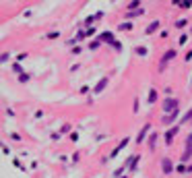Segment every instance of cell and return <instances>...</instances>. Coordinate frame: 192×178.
Returning a JSON list of instances; mask_svg holds the SVG:
<instances>
[{
    "label": "cell",
    "instance_id": "obj_1",
    "mask_svg": "<svg viewBox=\"0 0 192 178\" xmlns=\"http://www.w3.org/2000/svg\"><path fill=\"white\" fill-rule=\"evenodd\" d=\"M178 106H180V102H178V97H167V100L163 102V112L165 114H173V112H178Z\"/></svg>",
    "mask_w": 192,
    "mask_h": 178
},
{
    "label": "cell",
    "instance_id": "obj_2",
    "mask_svg": "<svg viewBox=\"0 0 192 178\" xmlns=\"http://www.w3.org/2000/svg\"><path fill=\"white\" fill-rule=\"evenodd\" d=\"M161 172L165 176H171L173 172H176V166H173V162L169 157H161Z\"/></svg>",
    "mask_w": 192,
    "mask_h": 178
},
{
    "label": "cell",
    "instance_id": "obj_3",
    "mask_svg": "<svg viewBox=\"0 0 192 178\" xmlns=\"http://www.w3.org/2000/svg\"><path fill=\"white\" fill-rule=\"evenodd\" d=\"M173 58H176V50H167V52H165V54H163L161 62H159V70H163V68L167 66V64H169V62H171Z\"/></svg>",
    "mask_w": 192,
    "mask_h": 178
},
{
    "label": "cell",
    "instance_id": "obj_4",
    "mask_svg": "<svg viewBox=\"0 0 192 178\" xmlns=\"http://www.w3.org/2000/svg\"><path fill=\"white\" fill-rule=\"evenodd\" d=\"M178 130H180V126H171V128H167V130H165V135H163V139H165V145H171V143H173V137L178 135Z\"/></svg>",
    "mask_w": 192,
    "mask_h": 178
},
{
    "label": "cell",
    "instance_id": "obj_5",
    "mask_svg": "<svg viewBox=\"0 0 192 178\" xmlns=\"http://www.w3.org/2000/svg\"><path fill=\"white\" fill-rule=\"evenodd\" d=\"M138 159H141V155H130L126 162H124L126 168H128L130 172H136V168H138Z\"/></svg>",
    "mask_w": 192,
    "mask_h": 178
},
{
    "label": "cell",
    "instance_id": "obj_6",
    "mask_svg": "<svg viewBox=\"0 0 192 178\" xmlns=\"http://www.w3.org/2000/svg\"><path fill=\"white\" fill-rule=\"evenodd\" d=\"M108 83H110V79H108V77H101L99 81H97V85L93 87V93H95V95H99V93L103 91V89L108 87Z\"/></svg>",
    "mask_w": 192,
    "mask_h": 178
},
{
    "label": "cell",
    "instance_id": "obj_7",
    "mask_svg": "<svg viewBox=\"0 0 192 178\" xmlns=\"http://www.w3.org/2000/svg\"><path fill=\"white\" fill-rule=\"evenodd\" d=\"M147 135H151V124H145V126L141 128V132H138V135H136V143L141 145L143 141L147 139Z\"/></svg>",
    "mask_w": 192,
    "mask_h": 178
},
{
    "label": "cell",
    "instance_id": "obj_8",
    "mask_svg": "<svg viewBox=\"0 0 192 178\" xmlns=\"http://www.w3.org/2000/svg\"><path fill=\"white\" fill-rule=\"evenodd\" d=\"M99 41H106L108 43V46H112V43H114L116 39H114V33H112V31H103L101 35H99V37H97Z\"/></svg>",
    "mask_w": 192,
    "mask_h": 178
},
{
    "label": "cell",
    "instance_id": "obj_9",
    "mask_svg": "<svg viewBox=\"0 0 192 178\" xmlns=\"http://www.w3.org/2000/svg\"><path fill=\"white\" fill-rule=\"evenodd\" d=\"M128 143H130V139H128V137H124V139H122V141H120V143L116 145V149H114V151H112V157H116V155H118V153H120V151H122V149H124V147L128 145Z\"/></svg>",
    "mask_w": 192,
    "mask_h": 178
},
{
    "label": "cell",
    "instance_id": "obj_10",
    "mask_svg": "<svg viewBox=\"0 0 192 178\" xmlns=\"http://www.w3.org/2000/svg\"><path fill=\"white\" fill-rule=\"evenodd\" d=\"M157 29H159V21H151L149 25H147V29H145V33H147V35H151V33H155Z\"/></svg>",
    "mask_w": 192,
    "mask_h": 178
},
{
    "label": "cell",
    "instance_id": "obj_11",
    "mask_svg": "<svg viewBox=\"0 0 192 178\" xmlns=\"http://www.w3.org/2000/svg\"><path fill=\"white\" fill-rule=\"evenodd\" d=\"M178 114H180V110H178V112H173V114H165V116L161 118V122H163V124H171L173 120L178 118Z\"/></svg>",
    "mask_w": 192,
    "mask_h": 178
},
{
    "label": "cell",
    "instance_id": "obj_12",
    "mask_svg": "<svg viewBox=\"0 0 192 178\" xmlns=\"http://www.w3.org/2000/svg\"><path fill=\"white\" fill-rule=\"evenodd\" d=\"M157 139H159L157 132H151V135H149V149L151 151H155V147H157Z\"/></svg>",
    "mask_w": 192,
    "mask_h": 178
},
{
    "label": "cell",
    "instance_id": "obj_13",
    "mask_svg": "<svg viewBox=\"0 0 192 178\" xmlns=\"http://www.w3.org/2000/svg\"><path fill=\"white\" fill-rule=\"evenodd\" d=\"M145 15V11L141 8V11H126V19H134V17H141Z\"/></svg>",
    "mask_w": 192,
    "mask_h": 178
},
{
    "label": "cell",
    "instance_id": "obj_14",
    "mask_svg": "<svg viewBox=\"0 0 192 178\" xmlns=\"http://www.w3.org/2000/svg\"><path fill=\"white\" fill-rule=\"evenodd\" d=\"M188 159H192V149H190V147H186L184 153H182V164H186Z\"/></svg>",
    "mask_w": 192,
    "mask_h": 178
},
{
    "label": "cell",
    "instance_id": "obj_15",
    "mask_svg": "<svg viewBox=\"0 0 192 178\" xmlns=\"http://www.w3.org/2000/svg\"><path fill=\"white\" fill-rule=\"evenodd\" d=\"M157 102V89H149V104H155Z\"/></svg>",
    "mask_w": 192,
    "mask_h": 178
},
{
    "label": "cell",
    "instance_id": "obj_16",
    "mask_svg": "<svg viewBox=\"0 0 192 178\" xmlns=\"http://www.w3.org/2000/svg\"><path fill=\"white\" fill-rule=\"evenodd\" d=\"M184 122H192V108L184 114V116H182V120H180V124H184Z\"/></svg>",
    "mask_w": 192,
    "mask_h": 178
},
{
    "label": "cell",
    "instance_id": "obj_17",
    "mask_svg": "<svg viewBox=\"0 0 192 178\" xmlns=\"http://www.w3.org/2000/svg\"><path fill=\"white\" fill-rule=\"evenodd\" d=\"M118 29H122V31H130V29H132V23H130V21H124V23L118 25Z\"/></svg>",
    "mask_w": 192,
    "mask_h": 178
},
{
    "label": "cell",
    "instance_id": "obj_18",
    "mask_svg": "<svg viewBox=\"0 0 192 178\" xmlns=\"http://www.w3.org/2000/svg\"><path fill=\"white\" fill-rule=\"evenodd\" d=\"M134 52H136L138 56H143V58H145V56H147V52H149V50H147L145 46H136V50H134Z\"/></svg>",
    "mask_w": 192,
    "mask_h": 178
},
{
    "label": "cell",
    "instance_id": "obj_19",
    "mask_svg": "<svg viewBox=\"0 0 192 178\" xmlns=\"http://www.w3.org/2000/svg\"><path fill=\"white\" fill-rule=\"evenodd\" d=\"M134 8H138V11H141V2H138V0H132V2H128V11H134Z\"/></svg>",
    "mask_w": 192,
    "mask_h": 178
},
{
    "label": "cell",
    "instance_id": "obj_20",
    "mask_svg": "<svg viewBox=\"0 0 192 178\" xmlns=\"http://www.w3.org/2000/svg\"><path fill=\"white\" fill-rule=\"evenodd\" d=\"M99 46H101V41H99V39H93V41L89 43V50H97Z\"/></svg>",
    "mask_w": 192,
    "mask_h": 178
},
{
    "label": "cell",
    "instance_id": "obj_21",
    "mask_svg": "<svg viewBox=\"0 0 192 178\" xmlns=\"http://www.w3.org/2000/svg\"><path fill=\"white\" fill-rule=\"evenodd\" d=\"M186 23H188L186 19H178V21H176V27H178V29H184V27H186Z\"/></svg>",
    "mask_w": 192,
    "mask_h": 178
},
{
    "label": "cell",
    "instance_id": "obj_22",
    "mask_svg": "<svg viewBox=\"0 0 192 178\" xmlns=\"http://www.w3.org/2000/svg\"><path fill=\"white\" fill-rule=\"evenodd\" d=\"M176 170H178L180 174H186V172H188V168H186L184 164H180V166H176Z\"/></svg>",
    "mask_w": 192,
    "mask_h": 178
},
{
    "label": "cell",
    "instance_id": "obj_23",
    "mask_svg": "<svg viewBox=\"0 0 192 178\" xmlns=\"http://www.w3.org/2000/svg\"><path fill=\"white\" fill-rule=\"evenodd\" d=\"M176 6H182V8H190L192 6V2L188 0V2H176Z\"/></svg>",
    "mask_w": 192,
    "mask_h": 178
},
{
    "label": "cell",
    "instance_id": "obj_24",
    "mask_svg": "<svg viewBox=\"0 0 192 178\" xmlns=\"http://www.w3.org/2000/svg\"><path fill=\"white\" fill-rule=\"evenodd\" d=\"M19 81H21V83H27V81H29V75H27V73L19 75Z\"/></svg>",
    "mask_w": 192,
    "mask_h": 178
},
{
    "label": "cell",
    "instance_id": "obj_25",
    "mask_svg": "<svg viewBox=\"0 0 192 178\" xmlns=\"http://www.w3.org/2000/svg\"><path fill=\"white\" fill-rule=\"evenodd\" d=\"M58 35H60L58 31H50L48 33V39H58Z\"/></svg>",
    "mask_w": 192,
    "mask_h": 178
},
{
    "label": "cell",
    "instance_id": "obj_26",
    "mask_svg": "<svg viewBox=\"0 0 192 178\" xmlns=\"http://www.w3.org/2000/svg\"><path fill=\"white\" fill-rule=\"evenodd\" d=\"M112 48H114L116 52H122V43H120V41H114V43H112Z\"/></svg>",
    "mask_w": 192,
    "mask_h": 178
},
{
    "label": "cell",
    "instance_id": "obj_27",
    "mask_svg": "<svg viewBox=\"0 0 192 178\" xmlns=\"http://www.w3.org/2000/svg\"><path fill=\"white\" fill-rule=\"evenodd\" d=\"M13 70H15V73H19V75H23V70H21V64H19V62H17V64H13Z\"/></svg>",
    "mask_w": 192,
    "mask_h": 178
},
{
    "label": "cell",
    "instance_id": "obj_28",
    "mask_svg": "<svg viewBox=\"0 0 192 178\" xmlns=\"http://www.w3.org/2000/svg\"><path fill=\"white\" fill-rule=\"evenodd\" d=\"M85 33H87V37H91V35H95V27H89V29H85Z\"/></svg>",
    "mask_w": 192,
    "mask_h": 178
},
{
    "label": "cell",
    "instance_id": "obj_29",
    "mask_svg": "<svg viewBox=\"0 0 192 178\" xmlns=\"http://www.w3.org/2000/svg\"><path fill=\"white\" fill-rule=\"evenodd\" d=\"M0 60H2V62H6V60H11V54H8V52H4V54L0 56Z\"/></svg>",
    "mask_w": 192,
    "mask_h": 178
},
{
    "label": "cell",
    "instance_id": "obj_30",
    "mask_svg": "<svg viewBox=\"0 0 192 178\" xmlns=\"http://www.w3.org/2000/svg\"><path fill=\"white\" fill-rule=\"evenodd\" d=\"M186 147H190V149H192V132H190L188 139H186Z\"/></svg>",
    "mask_w": 192,
    "mask_h": 178
},
{
    "label": "cell",
    "instance_id": "obj_31",
    "mask_svg": "<svg viewBox=\"0 0 192 178\" xmlns=\"http://www.w3.org/2000/svg\"><path fill=\"white\" fill-rule=\"evenodd\" d=\"M184 60H186V62H190V60H192V50H188V52H186V56H184Z\"/></svg>",
    "mask_w": 192,
    "mask_h": 178
},
{
    "label": "cell",
    "instance_id": "obj_32",
    "mask_svg": "<svg viewBox=\"0 0 192 178\" xmlns=\"http://www.w3.org/2000/svg\"><path fill=\"white\" fill-rule=\"evenodd\" d=\"M93 23V17H87V19H85V25H87V29H89V25Z\"/></svg>",
    "mask_w": 192,
    "mask_h": 178
},
{
    "label": "cell",
    "instance_id": "obj_33",
    "mask_svg": "<svg viewBox=\"0 0 192 178\" xmlns=\"http://www.w3.org/2000/svg\"><path fill=\"white\" fill-rule=\"evenodd\" d=\"M25 58H27V54H25V52H23V54H19V56H17V60H19V62H23Z\"/></svg>",
    "mask_w": 192,
    "mask_h": 178
},
{
    "label": "cell",
    "instance_id": "obj_34",
    "mask_svg": "<svg viewBox=\"0 0 192 178\" xmlns=\"http://www.w3.org/2000/svg\"><path fill=\"white\" fill-rule=\"evenodd\" d=\"M132 112L138 114V97H134V110H132Z\"/></svg>",
    "mask_w": 192,
    "mask_h": 178
},
{
    "label": "cell",
    "instance_id": "obj_35",
    "mask_svg": "<svg viewBox=\"0 0 192 178\" xmlns=\"http://www.w3.org/2000/svg\"><path fill=\"white\" fill-rule=\"evenodd\" d=\"M186 39H188V37H186V33H182V35H180V43H186Z\"/></svg>",
    "mask_w": 192,
    "mask_h": 178
},
{
    "label": "cell",
    "instance_id": "obj_36",
    "mask_svg": "<svg viewBox=\"0 0 192 178\" xmlns=\"http://www.w3.org/2000/svg\"><path fill=\"white\" fill-rule=\"evenodd\" d=\"M60 139V132H52V141H58Z\"/></svg>",
    "mask_w": 192,
    "mask_h": 178
},
{
    "label": "cell",
    "instance_id": "obj_37",
    "mask_svg": "<svg viewBox=\"0 0 192 178\" xmlns=\"http://www.w3.org/2000/svg\"><path fill=\"white\" fill-rule=\"evenodd\" d=\"M70 130V124H62V132H68Z\"/></svg>",
    "mask_w": 192,
    "mask_h": 178
},
{
    "label": "cell",
    "instance_id": "obj_38",
    "mask_svg": "<svg viewBox=\"0 0 192 178\" xmlns=\"http://www.w3.org/2000/svg\"><path fill=\"white\" fill-rule=\"evenodd\" d=\"M70 141H78V135H76V132H70Z\"/></svg>",
    "mask_w": 192,
    "mask_h": 178
}]
</instances>
